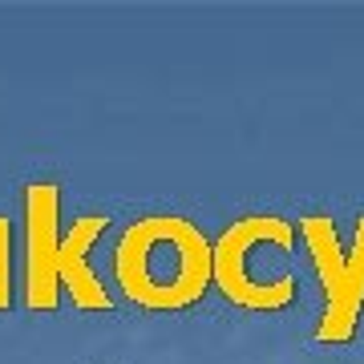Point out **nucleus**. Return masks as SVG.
I'll list each match as a JSON object with an SVG mask.
<instances>
[{"instance_id": "nucleus-1", "label": "nucleus", "mask_w": 364, "mask_h": 364, "mask_svg": "<svg viewBox=\"0 0 364 364\" xmlns=\"http://www.w3.org/2000/svg\"><path fill=\"white\" fill-rule=\"evenodd\" d=\"M114 284L142 312H186L215 287V239L186 215H146L114 243Z\"/></svg>"}, {"instance_id": "nucleus-2", "label": "nucleus", "mask_w": 364, "mask_h": 364, "mask_svg": "<svg viewBox=\"0 0 364 364\" xmlns=\"http://www.w3.org/2000/svg\"><path fill=\"white\" fill-rule=\"evenodd\" d=\"M299 227L284 215H243L215 235V291L243 312H287L296 304V272L287 255Z\"/></svg>"}, {"instance_id": "nucleus-3", "label": "nucleus", "mask_w": 364, "mask_h": 364, "mask_svg": "<svg viewBox=\"0 0 364 364\" xmlns=\"http://www.w3.org/2000/svg\"><path fill=\"white\" fill-rule=\"evenodd\" d=\"M299 243L316 267L320 291H324V312L316 324L320 344H348L360 328L364 316V215L356 219L352 243H340L336 223L328 215H308L299 219Z\"/></svg>"}, {"instance_id": "nucleus-4", "label": "nucleus", "mask_w": 364, "mask_h": 364, "mask_svg": "<svg viewBox=\"0 0 364 364\" xmlns=\"http://www.w3.org/2000/svg\"><path fill=\"white\" fill-rule=\"evenodd\" d=\"M61 186L57 182H28L25 186V296L28 312H57L61 308V279H57V251H61Z\"/></svg>"}, {"instance_id": "nucleus-5", "label": "nucleus", "mask_w": 364, "mask_h": 364, "mask_svg": "<svg viewBox=\"0 0 364 364\" xmlns=\"http://www.w3.org/2000/svg\"><path fill=\"white\" fill-rule=\"evenodd\" d=\"M109 219L105 215H81L73 219L61 235V251H57V279H61V296L73 299L77 312H114V296L102 284V275L93 272V247L102 243Z\"/></svg>"}, {"instance_id": "nucleus-6", "label": "nucleus", "mask_w": 364, "mask_h": 364, "mask_svg": "<svg viewBox=\"0 0 364 364\" xmlns=\"http://www.w3.org/2000/svg\"><path fill=\"white\" fill-rule=\"evenodd\" d=\"M13 223L0 215V312L13 308V291H16V279H13Z\"/></svg>"}]
</instances>
